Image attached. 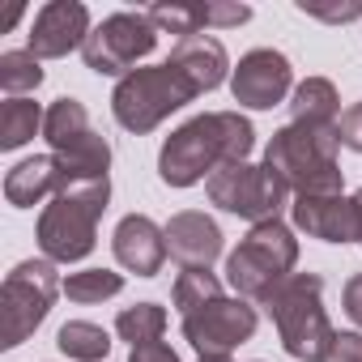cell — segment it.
Masks as SVG:
<instances>
[{"mask_svg":"<svg viewBox=\"0 0 362 362\" xmlns=\"http://www.w3.org/2000/svg\"><path fill=\"white\" fill-rule=\"evenodd\" d=\"M256 145V128L239 111H209L175 128L158 153V175L170 188H192L201 179H214L222 166L247 162Z\"/></svg>","mask_w":362,"mask_h":362,"instance_id":"cell-1","label":"cell"},{"mask_svg":"<svg viewBox=\"0 0 362 362\" xmlns=\"http://www.w3.org/2000/svg\"><path fill=\"white\" fill-rule=\"evenodd\" d=\"M337 128L286 124L273 132L264 149V166L298 197H332L341 192V162H337Z\"/></svg>","mask_w":362,"mask_h":362,"instance_id":"cell-2","label":"cell"},{"mask_svg":"<svg viewBox=\"0 0 362 362\" xmlns=\"http://www.w3.org/2000/svg\"><path fill=\"white\" fill-rule=\"evenodd\" d=\"M273 324H277V337L286 345L290 358L298 362H324L328 345L337 341V328L328 324V311H324V281L315 273H290L269 298H264Z\"/></svg>","mask_w":362,"mask_h":362,"instance_id":"cell-3","label":"cell"},{"mask_svg":"<svg viewBox=\"0 0 362 362\" xmlns=\"http://www.w3.org/2000/svg\"><path fill=\"white\" fill-rule=\"evenodd\" d=\"M111 201V179H94V184H69L60 197L39 218V247L47 260L73 264L86 260L98 243V218Z\"/></svg>","mask_w":362,"mask_h":362,"instance_id":"cell-4","label":"cell"},{"mask_svg":"<svg viewBox=\"0 0 362 362\" xmlns=\"http://www.w3.org/2000/svg\"><path fill=\"white\" fill-rule=\"evenodd\" d=\"M298 264V239L286 222H260L226 260V281L239 298L264 303Z\"/></svg>","mask_w":362,"mask_h":362,"instance_id":"cell-5","label":"cell"},{"mask_svg":"<svg viewBox=\"0 0 362 362\" xmlns=\"http://www.w3.org/2000/svg\"><path fill=\"white\" fill-rule=\"evenodd\" d=\"M197 94H201V90L166 60V64L128 73V77L115 86V94H111V111H115V119H119L128 132L141 136V132H153L170 111L188 107Z\"/></svg>","mask_w":362,"mask_h":362,"instance_id":"cell-6","label":"cell"},{"mask_svg":"<svg viewBox=\"0 0 362 362\" xmlns=\"http://www.w3.org/2000/svg\"><path fill=\"white\" fill-rule=\"evenodd\" d=\"M60 290L56 260H22L0 286V345L18 349L47 320Z\"/></svg>","mask_w":362,"mask_h":362,"instance_id":"cell-7","label":"cell"},{"mask_svg":"<svg viewBox=\"0 0 362 362\" xmlns=\"http://www.w3.org/2000/svg\"><path fill=\"white\" fill-rule=\"evenodd\" d=\"M205 192L218 209L235 214V218H247L252 226L260 222H281V209H286V184L260 162H235V166H222L214 179H205Z\"/></svg>","mask_w":362,"mask_h":362,"instance_id":"cell-8","label":"cell"},{"mask_svg":"<svg viewBox=\"0 0 362 362\" xmlns=\"http://www.w3.org/2000/svg\"><path fill=\"white\" fill-rule=\"evenodd\" d=\"M158 47V26L149 22V13H111L103 18V26L90 30L81 56L86 69H94L98 77H128L136 73V60H145Z\"/></svg>","mask_w":362,"mask_h":362,"instance_id":"cell-9","label":"cell"},{"mask_svg":"<svg viewBox=\"0 0 362 362\" xmlns=\"http://www.w3.org/2000/svg\"><path fill=\"white\" fill-rule=\"evenodd\" d=\"M256 332V307L247 298H214L184 315V337L201 358H230Z\"/></svg>","mask_w":362,"mask_h":362,"instance_id":"cell-10","label":"cell"},{"mask_svg":"<svg viewBox=\"0 0 362 362\" xmlns=\"http://www.w3.org/2000/svg\"><path fill=\"white\" fill-rule=\"evenodd\" d=\"M294 86V69L281 52L273 47H256L239 60V69L230 73V94L239 107H252V111H269L277 103H286Z\"/></svg>","mask_w":362,"mask_h":362,"instance_id":"cell-11","label":"cell"},{"mask_svg":"<svg viewBox=\"0 0 362 362\" xmlns=\"http://www.w3.org/2000/svg\"><path fill=\"white\" fill-rule=\"evenodd\" d=\"M90 39V9L81 0H52L35 13L30 26V52L39 60H60L77 47H86Z\"/></svg>","mask_w":362,"mask_h":362,"instance_id":"cell-12","label":"cell"},{"mask_svg":"<svg viewBox=\"0 0 362 362\" xmlns=\"http://www.w3.org/2000/svg\"><path fill=\"white\" fill-rule=\"evenodd\" d=\"M290 218L303 235L324 243H362V214L354 197H298L290 205Z\"/></svg>","mask_w":362,"mask_h":362,"instance_id":"cell-13","label":"cell"},{"mask_svg":"<svg viewBox=\"0 0 362 362\" xmlns=\"http://www.w3.org/2000/svg\"><path fill=\"white\" fill-rule=\"evenodd\" d=\"M166 252L184 264V269H209L222 256V230L214 218L184 209L166 222Z\"/></svg>","mask_w":362,"mask_h":362,"instance_id":"cell-14","label":"cell"},{"mask_svg":"<svg viewBox=\"0 0 362 362\" xmlns=\"http://www.w3.org/2000/svg\"><path fill=\"white\" fill-rule=\"evenodd\" d=\"M111 247H115V260H119L128 273L153 277V273L162 269V260H166V230H162L158 222H149L145 214H128V218L115 226Z\"/></svg>","mask_w":362,"mask_h":362,"instance_id":"cell-15","label":"cell"},{"mask_svg":"<svg viewBox=\"0 0 362 362\" xmlns=\"http://www.w3.org/2000/svg\"><path fill=\"white\" fill-rule=\"evenodd\" d=\"M170 64L184 73L201 94H209V90H218L222 81H226V69H230V60H226V47L214 39V35H192V39H179L175 47H170Z\"/></svg>","mask_w":362,"mask_h":362,"instance_id":"cell-16","label":"cell"},{"mask_svg":"<svg viewBox=\"0 0 362 362\" xmlns=\"http://www.w3.org/2000/svg\"><path fill=\"white\" fill-rule=\"evenodd\" d=\"M64 192V175L56 166L52 153H39V158H26L18 162L9 175H5V201L13 209H35L39 201L47 197H60Z\"/></svg>","mask_w":362,"mask_h":362,"instance_id":"cell-17","label":"cell"},{"mask_svg":"<svg viewBox=\"0 0 362 362\" xmlns=\"http://www.w3.org/2000/svg\"><path fill=\"white\" fill-rule=\"evenodd\" d=\"M290 115L294 124H311V128H337L341 119V98H337V86L328 77H307L294 98H290Z\"/></svg>","mask_w":362,"mask_h":362,"instance_id":"cell-18","label":"cell"},{"mask_svg":"<svg viewBox=\"0 0 362 362\" xmlns=\"http://www.w3.org/2000/svg\"><path fill=\"white\" fill-rule=\"evenodd\" d=\"M56 345H60V354H69V358H77V362H103V358L111 354L107 328H98V324H90V320H69V324L56 332Z\"/></svg>","mask_w":362,"mask_h":362,"instance_id":"cell-19","label":"cell"},{"mask_svg":"<svg viewBox=\"0 0 362 362\" xmlns=\"http://www.w3.org/2000/svg\"><path fill=\"white\" fill-rule=\"evenodd\" d=\"M47 111H39V103L30 98H9L0 107V149H22L39 128H43Z\"/></svg>","mask_w":362,"mask_h":362,"instance_id":"cell-20","label":"cell"},{"mask_svg":"<svg viewBox=\"0 0 362 362\" xmlns=\"http://www.w3.org/2000/svg\"><path fill=\"white\" fill-rule=\"evenodd\" d=\"M86 132H90V115H86V107H81L77 98H56V103L47 107L43 136H47L52 153H56V149H64V145H73V141H77V136H86Z\"/></svg>","mask_w":362,"mask_h":362,"instance_id":"cell-21","label":"cell"},{"mask_svg":"<svg viewBox=\"0 0 362 362\" xmlns=\"http://www.w3.org/2000/svg\"><path fill=\"white\" fill-rule=\"evenodd\" d=\"M115 332H119L124 341H132V349H136V345H153V341H162V332H166V311H162L158 303H136V307L119 311Z\"/></svg>","mask_w":362,"mask_h":362,"instance_id":"cell-22","label":"cell"},{"mask_svg":"<svg viewBox=\"0 0 362 362\" xmlns=\"http://www.w3.org/2000/svg\"><path fill=\"white\" fill-rule=\"evenodd\" d=\"M214 298H222V281L209 273V269H184L175 277V290H170V303L179 307V311H197V307H205V303H214Z\"/></svg>","mask_w":362,"mask_h":362,"instance_id":"cell-23","label":"cell"},{"mask_svg":"<svg viewBox=\"0 0 362 362\" xmlns=\"http://www.w3.org/2000/svg\"><path fill=\"white\" fill-rule=\"evenodd\" d=\"M39 81H43V69H39L35 52H5L0 56V90L9 98H22L26 90H39Z\"/></svg>","mask_w":362,"mask_h":362,"instance_id":"cell-24","label":"cell"},{"mask_svg":"<svg viewBox=\"0 0 362 362\" xmlns=\"http://www.w3.org/2000/svg\"><path fill=\"white\" fill-rule=\"evenodd\" d=\"M119 290H124V277L111 269H81V273H69L64 281V294L73 303H103V298H115Z\"/></svg>","mask_w":362,"mask_h":362,"instance_id":"cell-25","label":"cell"},{"mask_svg":"<svg viewBox=\"0 0 362 362\" xmlns=\"http://www.w3.org/2000/svg\"><path fill=\"white\" fill-rule=\"evenodd\" d=\"M337 136L341 145H349L354 153H362V103H349L337 119Z\"/></svg>","mask_w":362,"mask_h":362,"instance_id":"cell-26","label":"cell"},{"mask_svg":"<svg viewBox=\"0 0 362 362\" xmlns=\"http://www.w3.org/2000/svg\"><path fill=\"white\" fill-rule=\"evenodd\" d=\"M324 362H362V332H337Z\"/></svg>","mask_w":362,"mask_h":362,"instance_id":"cell-27","label":"cell"},{"mask_svg":"<svg viewBox=\"0 0 362 362\" xmlns=\"http://www.w3.org/2000/svg\"><path fill=\"white\" fill-rule=\"evenodd\" d=\"M307 18H320V22H349V18H362V5H358V0H345V5H337V9H320V5H307V0H303V5H298Z\"/></svg>","mask_w":362,"mask_h":362,"instance_id":"cell-28","label":"cell"},{"mask_svg":"<svg viewBox=\"0 0 362 362\" xmlns=\"http://www.w3.org/2000/svg\"><path fill=\"white\" fill-rule=\"evenodd\" d=\"M128 362H179V354L166 345V341H153V345H136L128 354Z\"/></svg>","mask_w":362,"mask_h":362,"instance_id":"cell-29","label":"cell"},{"mask_svg":"<svg viewBox=\"0 0 362 362\" xmlns=\"http://www.w3.org/2000/svg\"><path fill=\"white\" fill-rule=\"evenodd\" d=\"M345 315H349L354 324H362V273H354V277L345 281Z\"/></svg>","mask_w":362,"mask_h":362,"instance_id":"cell-30","label":"cell"},{"mask_svg":"<svg viewBox=\"0 0 362 362\" xmlns=\"http://www.w3.org/2000/svg\"><path fill=\"white\" fill-rule=\"evenodd\" d=\"M18 18H22V5H13V9H9V13H5V18H0V30H9V26H13V22H18Z\"/></svg>","mask_w":362,"mask_h":362,"instance_id":"cell-31","label":"cell"},{"mask_svg":"<svg viewBox=\"0 0 362 362\" xmlns=\"http://www.w3.org/2000/svg\"><path fill=\"white\" fill-rule=\"evenodd\" d=\"M201 362H230V358H201Z\"/></svg>","mask_w":362,"mask_h":362,"instance_id":"cell-32","label":"cell"},{"mask_svg":"<svg viewBox=\"0 0 362 362\" xmlns=\"http://www.w3.org/2000/svg\"><path fill=\"white\" fill-rule=\"evenodd\" d=\"M354 201H358V214H362V188H358V197H354Z\"/></svg>","mask_w":362,"mask_h":362,"instance_id":"cell-33","label":"cell"}]
</instances>
